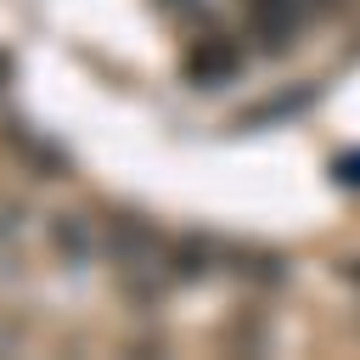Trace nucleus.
Masks as SVG:
<instances>
[{"label": "nucleus", "mask_w": 360, "mask_h": 360, "mask_svg": "<svg viewBox=\"0 0 360 360\" xmlns=\"http://www.w3.org/2000/svg\"><path fill=\"white\" fill-rule=\"evenodd\" d=\"M236 68H242V56H236L231 39H197L186 51V79L191 84H225Z\"/></svg>", "instance_id": "1"}, {"label": "nucleus", "mask_w": 360, "mask_h": 360, "mask_svg": "<svg viewBox=\"0 0 360 360\" xmlns=\"http://www.w3.org/2000/svg\"><path fill=\"white\" fill-rule=\"evenodd\" d=\"M6 79H11V56H0V84H6Z\"/></svg>", "instance_id": "2"}]
</instances>
